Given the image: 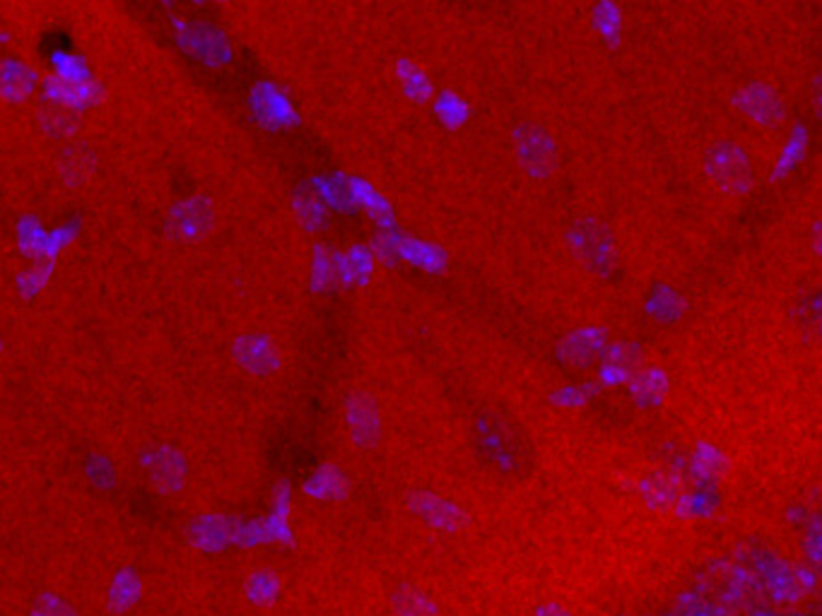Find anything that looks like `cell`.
<instances>
[{"instance_id":"obj_22","label":"cell","mask_w":822,"mask_h":616,"mask_svg":"<svg viewBox=\"0 0 822 616\" xmlns=\"http://www.w3.org/2000/svg\"><path fill=\"white\" fill-rule=\"evenodd\" d=\"M333 270L331 265V258L324 256V248H316V256H314V285H324L328 275Z\"/></svg>"},{"instance_id":"obj_20","label":"cell","mask_w":822,"mask_h":616,"mask_svg":"<svg viewBox=\"0 0 822 616\" xmlns=\"http://www.w3.org/2000/svg\"><path fill=\"white\" fill-rule=\"evenodd\" d=\"M347 260H351V268H353V277H357L359 283H365V279L369 277V270H372V258L367 254V248L362 246H355L351 254H347Z\"/></svg>"},{"instance_id":"obj_16","label":"cell","mask_w":822,"mask_h":616,"mask_svg":"<svg viewBox=\"0 0 822 616\" xmlns=\"http://www.w3.org/2000/svg\"><path fill=\"white\" fill-rule=\"evenodd\" d=\"M55 68H59L61 78L68 80V82H90L88 65H85V61L80 59V55L55 53Z\"/></svg>"},{"instance_id":"obj_15","label":"cell","mask_w":822,"mask_h":616,"mask_svg":"<svg viewBox=\"0 0 822 616\" xmlns=\"http://www.w3.org/2000/svg\"><path fill=\"white\" fill-rule=\"evenodd\" d=\"M18 236H20V244H22L27 254H41V248H47V244H49V236L41 232V224L34 222L32 217H27V219L20 222Z\"/></svg>"},{"instance_id":"obj_8","label":"cell","mask_w":822,"mask_h":616,"mask_svg":"<svg viewBox=\"0 0 822 616\" xmlns=\"http://www.w3.org/2000/svg\"><path fill=\"white\" fill-rule=\"evenodd\" d=\"M347 419H351V427L357 441L362 443L374 441L376 431H379V417H376V404L372 398L355 396L347 402Z\"/></svg>"},{"instance_id":"obj_18","label":"cell","mask_w":822,"mask_h":616,"mask_svg":"<svg viewBox=\"0 0 822 616\" xmlns=\"http://www.w3.org/2000/svg\"><path fill=\"white\" fill-rule=\"evenodd\" d=\"M437 111L442 114L444 121L449 123H458L466 119V104L458 100V96L454 92H444L439 100H437Z\"/></svg>"},{"instance_id":"obj_13","label":"cell","mask_w":822,"mask_h":616,"mask_svg":"<svg viewBox=\"0 0 822 616\" xmlns=\"http://www.w3.org/2000/svg\"><path fill=\"white\" fill-rule=\"evenodd\" d=\"M400 256L410 258L417 265H425L429 270H437L444 263V250L435 244H425L417 239H403L400 242Z\"/></svg>"},{"instance_id":"obj_7","label":"cell","mask_w":822,"mask_h":616,"mask_svg":"<svg viewBox=\"0 0 822 616\" xmlns=\"http://www.w3.org/2000/svg\"><path fill=\"white\" fill-rule=\"evenodd\" d=\"M254 106L258 111V116L268 123H290L295 119V111H292V104L287 100V94H283L271 82H261L254 90Z\"/></svg>"},{"instance_id":"obj_19","label":"cell","mask_w":822,"mask_h":616,"mask_svg":"<svg viewBox=\"0 0 822 616\" xmlns=\"http://www.w3.org/2000/svg\"><path fill=\"white\" fill-rule=\"evenodd\" d=\"M63 170L68 176H82L88 174L92 170V154L90 152H82L78 147L68 150L65 152V162H63Z\"/></svg>"},{"instance_id":"obj_6","label":"cell","mask_w":822,"mask_h":616,"mask_svg":"<svg viewBox=\"0 0 822 616\" xmlns=\"http://www.w3.org/2000/svg\"><path fill=\"white\" fill-rule=\"evenodd\" d=\"M232 349L236 361H240L246 371L268 373L277 367L275 347L268 338H263V335H242Z\"/></svg>"},{"instance_id":"obj_9","label":"cell","mask_w":822,"mask_h":616,"mask_svg":"<svg viewBox=\"0 0 822 616\" xmlns=\"http://www.w3.org/2000/svg\"><path fill=\"white\" fill-rule=\"evenodd\" d=\"M601 342H603V335L593 330V328H581L577 332L569 335V338L565 340L562 345V355L567 359L572 361H587L591 357L598 355V349H601Z\"/></svg>"},{"instance_id":"obj_24","label":"cell","mask_w":822,"mask_h":616,"mask_svg":"<svg viewBox=\"0 0 822 616\" xmlns=\"http://www.w3.org/2000/svg\"><path fill=\"white\" fill-rule=\"evenodd\" d=\"M71 227H61V229H55L53 234H49V244H47V248L49 250H59L68 239H71Z\"/></svg>"},{"instance_id":"obj_21","label":"cell","mask_w":822,"mask_h":616,"mask_svg":"<svg viewBox=\"0 0 822 616\" xmlns=\"http://www.w3.org/2000/svg\"><path fill=\"white\" fill-rule=\"evenodd\" d=\"M49 270H51V265H41V268H34V270H30V273H24V275L18 279V283H20V287H22L24 291H34V289H39L41 285L47 283Z\"/></svg>"},{"instance_id":"obj_3","label":"cell","mask_w":822,"mask_h":616,"mask_svg":"<svg viewBox=\"0 0 822 616\" xmlns=\"http://www.w3.org/2000/svg\"><path fill=\"white\" fill-rule=\"evenodd\" d=\"M572 239H575L579 256H583V260L593 265V268L598 270L612 268V260H616V246H612V239L603 224H598L596 219H581L572 229Z\"/></svg>"},{"instance_id":"obj_1","label":"cell","mask_w":822,"mask_h":616,"mask_svg":"<svg viewBox=\"0 0 822 616\" xmlns=\"http://www.w3.org/2000/svg\"><path fill=\"white\" fill-rule=\"evenodd\" d=\"M707 172L727 193H745L752 184V164L743 147L733 143H714L707 152Z\"/></svg>"},{"instance_id":"obj_11","label":"cell","mask_w":822,"mask_h":616,"mask_svg":"<svg viewBox=\"0 0 822 616\" xmlns=\"http://www.w3.org/2000/svg\"><path fill=\"white\" fill-rule=\"evenodd\" d=\"M793 318H796V324L803 330L822 335V291L818 289L803 294L796 306H793Z\"/></svg>"},{"instance_id":"obj_17","label":"cell","mask_w":822,"mask_h":616,"mask_svg":"<svg viewBox=\"0 0 822 616\" xmlns=\"http://www.w3.org/2000/svg\"><path fill=\"white\" fill-rule=\"evenodd\" d=\"M295 207H297L300 217L304 219V224H309V227H314V224L324 219V205L318 203L314 191H300L295 198Z\"/></svg>"},{"instance_id":"obj_5","label":"cell","mask_w":822,"mask_h":616,"mask_svg":"<svg viewBox=\"0 0 822 616\" xmlns=\"http://www.w3.org/2000/svg\"><path fill=\"white\" fill-rule=\"evenodd\" d=\"M211 219H213L211 203H207L205 198H189L172 207L170 229L176 236L193 239V236H201L207 229Z\"/></svg>"},{"instance_id":"obj_10","label":"cell","mask_w":822,"mask_h":616,"mask_svg":"<svg viewBox=\"0 0 822 616\" xmlns=\"http://www.w3.org/2000/svg\"><path fill=\"white\" fill-rule=\"evenodd\" d=\"M0 82H3V92L10 96V100H18V96H24L32 90L34 70L27 68L20 61L8 59L3 63V78H0Z\"/></svg>"},{"instance_id":"obj_12","label":"cell","mask_w":822,"mask_h":616,"mask_svg":"<svg viewBox=\"0 0 822 616\" xmlns=\"http://www.w3.org/2000/svg\"><path fill=\"white\" fill-rule=\"evenodd\" d=\"M193 47L199 53H203L207 61H225L230 55V47L225 34H220L215 27H199L193 32Z\"/></svg>"},{"instance_id":"obj_4","label":"cell","mask_w":822,"mask_h":616,"mask_svg":"<svg viewBox=\"0 0 822 616\" xmlns=\"http://www.w3.org/2000/svg\"><path fill=\"white\" fill-rule=\"evenodd\" d=\"M738 102L748 111V114L760 123H779L784 119V104L779 94L764 85V82H748V85L738 92Z\"/></svg>"},{"instance_id":"obj_23","label":"cell","mask_w":822,"mask_h":616,"mask_svg":"<svg viewBox=\"0 0 822 616\" xmlns=\"http://www.w3.org/2000/svg\"><path fill=\"white\" fill-rule=\"evenodd\" d=\"M44 123H47V129L51 133H68V131H73V121L68 119L65 114H59V111H49V114H44Z\"/></svg>"},{"instance_id":"obj_14","label":"cell","mask_w":822,"mask_h":616,"mask_svg":"<svg viewBox=\"0 0 822 616\" xmlns=\"http://www.w3.org/2000/svg\"><path fill=\"white\" fill-rule=\"evenodd\" d=\"M398 75H400L403 88H406V92L413 94L415 100H423V96H427L432 92V85H429L427 75L423 73L420 68H415L413 63L400 61L398 63Z\"/></svg>"},{"instance_id":"obj_2","label":"cell","mask_w":822,"mask_h":616,"mask_svg":"<svg viewBox=\"0 0 822 616\" xmlns=\"http://www.w3.org/2000/svg\"><path fill=\"white\" fill-rule=\"evenodd\" d=\"M514 143H517L519 160L528 172L536 176H546L555 166V143L546 129L536 123H521L514 131Z\"/></svg>"},{"instance_id":"obj_25","label":"cell","mask_w":822,"mask_h":616,"mask_svg":"<svg viewBox=\"0 0 822 616\" xmlns=\"http://www.w3.org/2000/svg\"><path fill=\"white\" fill-rule=\"evenodd\" d=\"M815 104H818L820 114H822V75L815 78Z\"/></svg>"}]
</instances>
